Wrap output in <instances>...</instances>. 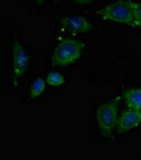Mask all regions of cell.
I'll return each mask as SVG.
<instances>
[{"instance_id": "cell-1", "label": "cell", "mask_w": 141, "mask_h": 160, "mask_svg": "<svg viewBox=\"0 0 141 160\" xmlns=\"http://www.w3.org/2000/svg\"><path fill=\"white\" fill-rule=\"evenodd\" d=\"M84 52V44L74 38H65L54 47L51 55V63L56 68L74 64Z\"/></svg>"}, {"instance_id": "cell-2", "label": "cell", "mask_w": 141, "mask_h": 160, "mask_svg": "<svg viewBox=\"0 0 141 160\" xmlns=\"http://www.w3.org/2000/svg\"><path fill=\"white\" fill-rule=\"evenodd\" d=\"M119 99H111L102 102L96 112V120L98 129L103 138L109 139L117 127Z\"/></svg>"}, {"instance_id": "cell-3", "label": "cell", "mask_w": 141, "mask_h": 160, "mask_svg": "<svg viewBox=\"0 0 141 160\" xmlns=\"http://www.w3.org/2000/svg\"><path fill=\"white\" fill-rule=\"evenodd\" d=\"M133 0H116L106 4L99 12V15L108 22L133 27Z\"/></svg>"}, {"instance_id": "cell-4", "label": "cell", "mask_w": 141, "mask_h": 160, "mask_svg": "<svg viewBox=\"0 0 141 160\" xmlns=\"http://www.w3.org/2000/svg\"><path fill=\"white\" fill-rule=\"evenodd\" d=\"M30 68V56L18 37L12 41L11 47V76L14 84L25 76Z\"/></svg>"}, {"instance_id": "cell-5", "label": "cell", "mask_w": 141, "mask_h": 160, "mask_svg": "<svg viewBox=\"0 0 141 160\" xmlns=\"http://www.w3.org/2000/svg\"><path fill=\"white\" fill-rule=\"evenodd\" d=\"M61 25L74 34L89 33L93 29V25L87 17L82 15H68L61 19Z\"/></svg>"}, {"instance_id": "cell-6", "label": "cell", "mask_w": 141, "mask_h": 160, "mask_svg": "<svg viewBox=\"0 0 141 160\" xmlns=\"http://www.w3.org/2000/svg\"><path fill=\"white\" fill-rule=\"evenodd\" d=\"M141 124V111L132 109H125L118 118L116 130L119 135L129 132V131L135 129Z\"/></svg>"}, {"instance_id": "cell-7", "label": "cell", "mask_w": 141, "mask_h": 160, "mask_svg": "<svg viewBox=\"0 0 141 160\" xmlns=\"http://www.w3.org/2000/svg\"><path fill=\"white\" fill-rule=\"evenodd\" d=\"M123 100L129 108L141 111V89L130 88L123 93Z\"/></svg>"}, {"instance_id": "cell-8", "label": "cell", "mask_w": 141, "mask_h": 160, "mask_svg": "<svg viewBox=\"0 0 141 160\" xmlns=\"http://www.w3.org/2000/svg\"><path fill=\"white\" fill-rule=\"evenodd\" d=\"M47 82L46 80H43L40 77H37L36 79L33 80L32 84L30 87V91H29V96L32 99H35L37 97H39L40 95H43V93L45 92L46 87H47Z\"/></svg>"}, {"instance_id": "cell-9", "label": "cell", "mask_w": 141, "mask_h": 160, "mask_svg": "<svg viewBox=\"0 0 141 160\" xmlns=\"http://www.w3.org/2000/svg\"><path fill=\"white\" fill-rule=\"evenodd\" d=\"M46 82L51 88H60L65 84L66 78L61 72L52 71L48 73L47 76H46Z\"/></svg>"}, {"instance_id": "cell-10", "label": "cell", "mask_w": 141, "mask_h": 160, "mask_svg": "<svg viewBox=\"0 0 141 160\" xmlns=\"http://www.w3.org/2000/svg\"><path fill=\"white\" fill-rule=\"evenodd\" d=\"M133 27L141 28V2H133Z\"/></svg>"}, {"instance_id": "cell-11", "label": "cell", "mask_w": 141, "mask_h": 160, "mask_svg": "<svg viewBox=\"0 0 141 160\" xmlns=\"http://www.w3.org/2000/svg\"><path fill=\"white\" fill-rule=\"evenodd\" d=\"M47 1H49V0H35L34 3H33L32 10H33V11H35V10L40 9L42 7L45 6V3H46Z\"/></svg>"}, {"instance_id": "cell-12", "label": "cell", "mask_w": 141, "mask_h": 160, "mask_svg": "<svg viewBox=\"0 0 141 160\" xmlns=\"http://www.w3.org/2000/svg\"><path fill=\"white\" fill-rule=\"evenodd\" d=\"M73 1L80 6H89V4H93L98 2L99 0H73Z\"/></svg>"}, {"instance_id": "cell-13", "label": "cell", "mask_w": 141, "mask_h": 160, "mask_svg": "<svg viewBox=\"0 0 141 160\" xmlns=\"http://www.w3.org/2000/svg\"><path fill=\"white\" fill-rule=\"evenodd\" d=\"M51 2H52V4H54V6H58V4H61V2H64L65 0H50Z\"/></svg>"}, {"instance_id": "cell-14", "label": "cell", "mask_w": 141, "mask_h": 160, "mask_svg": "<svg viewBox=\"0 0 141 160\" xmlns=\"http://www.w3.org/2000/svg\"><path fill=\"white\" fill-rule=\"evenodd\" d=\"M21 1H27V0H21Z\"/></svg>"}]
</instances>
